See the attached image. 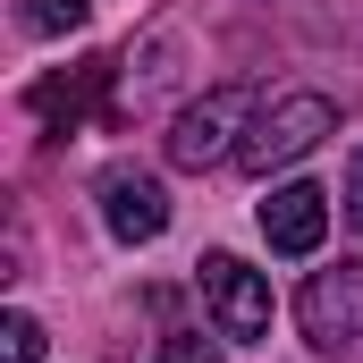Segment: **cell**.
I'll return each instance as SVG.
<instances>
[{
  "label": "cell",
  "mask_w": 363,
  "mask_h": 363,
  "mask_svg": "<svg viewBox=\"0 0 363 363\" xmlns=\"http://www.w3.org/2000/svg\"><path fill=\"white\" fill-rule=\"evenodd\" d=\"M338 135V101L330 93H279L262 101V118L245 127V144H237V169H254V178H271V169H296L313 144H330Z\"/></svg>",
  "instance_id": "cell-1"
},
{
  "label": "cell",
  "mask_w": 363,
  "mask_h": 363,
  "mask_svg": "<svg viewBox=\"0 0 363 363\" xmlns=\"http://www.w3.org/2000/svg\"><path fill=\"white\" fill-rule=\"evenodd\" d=\"M110 77H118V60H85L77 77H60V85H34V110H43V118H85V101L110 85Z\"/></svg>",
  "instance_id": "cell-7"
},
{
  "label": "cell",
  "mask_w": 363,
  "mask_h": 363,
  "mask_svg": "<svg viewBox=\"0 0 363 363\" xmlns=\"http://www.w3.org/2000/svg\"><path fill=\"white\" fill-rule=\"evenodd\" d=\"M254 118H262V93L254 85H211L203 101H186L178 118H169V161H178V169H220V161H237V144H245Z\"/></svg>",
  "instance_id": "cell-2"
},
{
  "label": "cell",
  "mask_w": 363,
  "mask_h": 363,
  "mask_svg": "<svg viewBox=\"0 0 363 363\" xmlns=\"http://www.w3.org/2000/svg\"><path fill=\"white\" fill-rule=\"evenodd\" d=\"M338 203H347V228H363V152L347 161V194H338Z\"/></svg>",
  "instance_id": "cell-11"
},
{
  "label": "cell",
  "mask_w": 363,
  "mask_h": 363,
  "mask_svg": "<svg viewBox=\"0 0 363 363\" xmlns=\"http://www.w3.org/2000/svg\"><path fill=\"white\" fill-rule=\"evenodd\" d=\"M161 363H220V347H211L203 330H169V338H161Z\"/></svg>",
  "instance_id": "cell-10"
},
{
  "label": "cell",
  "mask_w": 363,
  "mask_h": 363,
  "mask_svg": "<svg viewBox=\"0 0 363 363\" xmlns=\"http://www.w3.org/2000/svg\"><path fill=\"white\" fill-rule=\"evenodd\" d=\"M296 330L321 347V355H338L347 338H363V262H330V271H313L296 287Z\"/></svg>",
  "instance_id": "cell-3"
},
{
  "label": "cell",
  "mask_w": 363,
  "mask_h": 363,
  "mask_svg": "<svg viewBox=\"0 0 363 363\" xmlns=\"http://www.w3.org/2000/svg\"><path fill=\"white\" fill-rule=\"evenodd\" d=\"M17 17H26V34H77L93 17V0H26Z\"/></svg>",
  "instance_id": "cell-8"
},
{
  "label": "cell",
  "mask_w": 363,
  "mask_h": 363,
  "mask_svg": "<svg viewBox=\"0 0 363 363\" xmlns=\"http://www.w3.org/2000/svg\"><path fill=\"white\" fill-rule=\"evenodd\" d=\"M262 237H271V254H321V237H330V194L321 186H271V203H262Z\"/></svg>",
  "instance_id": "cell-6"
},
{
  "label": "cell",
  "mask_w": 363,
  "mask_h": 363,
  "mask_svg": "<svg viewBox=\"0 0 363 363\" xmlns=\"http://www.w3.org/2000/svg\"><path fill=\"white\" fill-rule=\"evenodd\" d=\"M0 363H43V321L34 313H9L0 321Z\"/></svg>",
  "instance_id": "cell-9"
},
{
  "label": "cell",
  "mask_w": 363,
  "mask_h": 363,
  "mask_svg": "<svg viewBox=\"0 0 363 363\" xmlns=\"http://www.w3.org/2000/svg\"><path fill=\"white\" fill-rule=\"evenodd\" d=\"M194 279H203V304H211L220 338H237V347L271 338V287H262V271H245L237 254H203Z\"/></svg>",
  "instance_id": "cell-4"
},
{
  "label": "cell",
  "mask_w": 363,
  "mask_h": 363,
  "mask_svg": "<svg viewBox=\"0 0 363 363\" xmlns=\"http://www.w3.org/2000/svg\"><path fill=\"white\" fill-rule=\"evenodd\" d=\"M101 220H110L118 245H152V237L169 228V194H161V178H144V169H110V178H101Z\"/></svg>",
  "instance_id": "cell-5"
}]
</instances>
